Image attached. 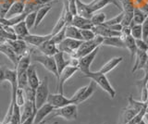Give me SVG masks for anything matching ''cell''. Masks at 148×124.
<instances>
[{"mask_svg":"<svg viewBox=\"0 0 148 124\" xmlns=\"http://www.w3.org/2000/svg\"><path fill=\"white\" fill-rule=\"evenodd\" d=\"M138 124H146V123H145V121H143V119H142V121H141L140 122H139Z\"/></svg>","mask_w":148,"mask_h":124,"instance_id":"cell-51","label":"cell"},{"mask_svg":"<svg viewBox=\"0 0 148 124\" xmlns=\"http://www.w3.org/2000/svg\"><path fill=\"white\" fill-rule=\"evenodd\" d=\"M6 66H3V67H0V84L2 82L6 81L5 80V70H6Z\"/></svg>","mask_w":148,"mask_h":124,"instance_id":"cell-47","label":"cell"},{"mask_svg":"<svg viewBox=\"0 0 148 124\" xmlns=\"http://www.w3.org/2000/svg\"><path fill=\"white\" fill-rule=\"evenodd\" d=\"M136 47L137 50H140L143 52H147L148 49V44L143 39H136Z\"/></svg>","mask_w":148,"mask_h":124,"instance_id":"cell-42","label":"cell"},{"mask_svg":"<svg viewBox=\"0 0 148 124\" xmlns=\"http://www.w3.org/2000/svg\"><path fill=\"white\" fill-rule=\"evenodd\" d=\"M103 40H104V37L96 35L92 40L82 41V43L75 51V53H74L72 56H69V57H75V58H80L83 56H85V55L92 52L95 48L100 47V45H102V44H103Z\"/></svg>","mask_w":148,"mask_h":124,"instance_id":"cell-2","label":"cell"},{"mask_svg":"<svg viewBox=\"0 0 148 124\" xmlns=\"http://www.w3.org/2000/svg\"><path fill=\"white\" fill-rule=\"evenodd\" d=\"M81 34L82 36L83 41H90L95 37V34L92 32V30H81Z\"/></svg>","mask_w":148,"mask_h":124,"instance_id":"cell-40","label":"cell"},{"mask_svg":"<svg viewBox=\"0 0 148 124\" xmlns=\"http://www.w3.org/2000/svg\"><path fill=\"white\" fill-rule=\"evenodd\" d=\"M0 124H3V123H2V122H1V123H0Z\"/></svg>","mask_w":148,"mask_h":124,"instance_id":"cell-56","label":"cell"},{"mask_svg":"<svg viewBox=\"0 0 148 124\" xmlns=\"http://www.w3.org/2000/svg\"><path fill=\"white\" fill-rule=\"evenodd\" d=\"M37 48H38V50L42 54L46 55V56H50V57H54V55L58 52V45L56 44L52 39L45 41V43L39 45Z\"/></svg>","mask_w":148,"mask_h":124,"instance_id":"cell-14","label":"cell"},{"mask_svg":"<svg viewBox=\"0 0 148 124\" xmlns=\"http://www.w3.org/2000/svg\"><path fill=\"white\" fill-rule=\"evenodd\" d=\"M6 42L13 48V50L17 53L18 57H21L27 53V43L22 39H14V40H7Z\"/></svg>","mask_w":148,"mask_h":124,"instance_id":"cell-13","label":"cell"},{"mask_svg":"<svg viewBox=\"0 0 148 124\" xmlns=\"http://www.w3.org/2000/svg\"><path fill=\"white\" fill-rule=\"evenodd\" d=\"M37 124H51V123H48V122H46L45 121H42L40 123H37Z\"/></svg>","mask_w":148,"mask_h":124,"instance_id":"cell-50","label":"cell"},{"mask_svg":"<svg viewBox=\"0 0 148 124\" xmlns=\"http://www.w3.org/2000/svg\"><path fill=\"white\" fill-rule=\"evenodd\" d=\"M46 103H48L51 105L52 107L56 108H62L64 106H67L69 104H73L71 98L66 97L63 94H49L47 100H46Z\"/></svg>","mask_w":148,"mask_h":124,"instance_id":"cell-8","label":"cell"},{"mask_svg":"<svg viewBox=\"0 0 148 124\" xmlns=\"http://www.w3.org/2000/svg\"><path fill=\"white\" fill-rule=\"evenodd\" d=\"M146 113L145 111V108L142 109L140 112H138L135 116L133 117V119H132L131 121H130L128 124H138L139 122H140L142 119H143V117H145V114Z\"/></svg>","mask_w":148,"mask_h":124,"instance_id":"cell-41","label":"cell"},{"mask_svg":"<svg viewBox=\"0 0 148 124\" xmlns=\"http://www.w3.org/2000/svg\"><path fill=\"white\" fill-rule=\"evenodd\" d=\"M36 111H37V108H36L35 103L29 100H26L24 106H23V110L21 115V123L24 121L26 119L31 117L32 115L36 114Z\"/></svg>","mask_w":148,"mask_h":124,"instance_id":"cell-21","label":"cell"},{"mask_svg":"<svg viewBox=\"0 0 148 124\" xmlns=\"http://www.w3.org/2000/svg\"><path fill=\"white\" fill-rule=\"evenodd\" d=\"M49 95L48 90V78L44 77V79L40 82L38 87L35 89V106L36 108H41L46 103V100Z\"/></svg>","mask_w":148,"mask_h":124,"instance_id":"cell-5","label":"cell"},{"mask_svg":"<svg viewBox=\"0 0 148 124\" xmlns=\"http://www.w3.org/2000/svg\"><path fill=\"white\" fill-rule=\"evenodd\" d=\"M131 35L134 39H143L142 24H133L131 27Z\"/></svg>","mask_w":148,"mask_h":124,"instance_id":"cell-35","label":"cell"},{"mask_svg":"<svg viewBox=\"0 0 148 124\" xmlns=\"http://www.w3.org/2000/svg\"><path fill=\"white\" fill-rule=\"evenodd\" d=\"M66 26L67 25H66V19H65V10H64V8H63V11L61 13V16H60V18L58 19L57 24L55 25L54 29H53L52 33H51V34H52V35H54V34H56L57 33H58L60 30L63 29L64 27H66Z\"/></svg>","mask_w":148,"mask_h":124,"instance_id":"cell-32","label":"cell"},{"mask_svg":"<svg viewBox=\"0 0 148 124\" xmlns=\"http://www.w3.org/2000/svg\"><path fill=\"white\" fill-rule=\"evenodd\" d=\"M66 27H67V26H66ZM66 27H64V28L60 30V31L58 32V33H57L56 34H54V35L52 36V38H51V39H52L57 45L60 44L65 38H66Z\"/></svg>","mask_w":148,"mask_h":124,"instance_id":"cell-37","label":"cell"},{"mask_svg":"<svg viewBox=\"0 0 148 124\" xmlns=\"http://www.w3.org/2000/svg\"><path fill=\"white\" fill-rule=\"evenodd\" d=\"M31 60L42 64V65L45 67V70H47L48 71L52 73V74H54L58 80L59 74L58 71L57 65H56L54 57L46 56V55H44V54H34L31 58Z\"/></svg>","mask_w":148,"mask_h":124,"instance_id":"cell-3","label":"cell"},{"mask_svg":"<svg viewBox=\"0 0 148 124\" xmlns=\"http://www.w3.org/2000/svg\"><path fill=\"white\" fill-rule=\"evenodd\" d=\"M122 61H123V58L122 57L113 58H111L109 61L106 62L98 71L101 72V73H103V74H106V73H108L111 71H113L114 69L117 67L118 65H119V64L121 63Z\"/></svg>","mask_w":148,"mask_h":124,"instance_id":"cell-24","label":"cell"},{"mask_svg":"<svg viewBox=\"0 0 148 124\" xmlns=\"http://www.w3.org/2000/svg\"><path fill=\"white\" fill-rule=\"evenodd\" d=\"M109 4H115L118 8H121L117 0H94V1H92L89 4V7L91 8V11L92 13H95L98 10H100L101 8H103L106 6L109 5Z\"/></svg>","mask_w":148,"mask_h":124,"instance_id":"cell-20","label":"cell"},{"mask_svg":"<svg viewBox=\"0 0 148 124\" xmlns=\"http://www.w3.org/2000/svg\"><path fill=\"white\" fill-rule=\"evenodd\" d=\"M35 3L37 4V5L39 6H44V5H46V4H49L50 2H52L53 0H34Z\"/></svg>","mask_w":148,"mask_h":124,"instance_id":"cell-48","label":"cell"},{"mask_svg":"<svg viewBox=\"0 0 148 124\" xmlns=\"http://www.w3.org/2000/svg\"><path fill=\"white\" fill-rule=\"evenodd\" d=\"M146 43H147V44H148V40H147V42H146Z\"/></svg>","mask_w":148,"mask_h":124,"instance_id":"cell-55","label":"cell"},{"mask_svg":"<svg viewBox=\"0 0 148 124\" xmlns=\"http://www.w3.org/2000/svg\"><path fill=\"white\" fill-rule=\"evenodd\" d=\"M34 118H35V114L32 115L31 117H29L28 119H26L24 121L21 122V124H34Z\"/></svg>","mask_w":148,"mask_h":124,"instance_id":"cell-46","label":"cell"},{"mask_svg":"<svg viewBox=\"0 0 148 124\" xmlns=\"http://www.w3.org/2000/svg\"><path fill=\"white\" fill-rule=\"evenodd\" d=\"M52 34H49L47 35H36V34H28L24 37H22L21 39L24 40L27 43V45H31L32 47H38L39 45H41L43 43H45V41H47L49 39L52 38Z\"/></svg>","mask_w":148,"mask_h":124,"instance_id":"cell-10","label":"cell"},{"mask_svg":"<svg viewBox=\"0 0 148 124\" xmlns=\"http://www.w3.org/2000/svg\"><path fill=\"white\" fill-rule=\"evenodd\" d=\"M26 102V95L24 89L22 88H17L16 91V104L20 108L23 107Z\"/></svg>","mask_w":148,"mask_h":124,"instance_id":"cell-34","label":"cell"},{"mask_svg":"<svg viewBox=\"0 0 148 124\" xmlns=\"http://www.w3.org/2000/svg\"><path fill=\"white\" fill-rule=\"evenodd\" d=\"M143 121H145L146 124H148V113H145V117H143Z\"/></svg>","mask_w":148,"mask_h":124,"instance_id":"cell-49","label":"cell"},{"mask_svg":"<svg viewBox=\"0 0 148 124\" xmlns=\"http://www.w3.org/2000/svg\"><path fill=\"white\" fill-rule=\"evenodd\" d=\"M68 7L69 10L73 16L77 15V5H76V0H68Z\"/></svg>","mask_w":148,"mask_h":124,"instance_id":"cell-44","label":"cell"},{"mask_svg":"<svg viewBox=\"0 0 148 124\" xmlns=\"http://www.w3.org/2000/svg\"><path fill=\"white\" fill-rule=\"evenodd\" d=\"M123 40H124V42H125V45H126V48L130 51L131 57L132 58H134V57H135V54H136V51H137L136 40L134 39L132 35L127 36V37H125Z\"/></svg>","mask_w":148,"mask_h":124,"instance_id":"cell-30","label":"cell"},{"mask_svg":"<svg viewBox=\"0 0 148 124\" xmlns=\"http://www.w3.org/2000/svg\"><path fill=\"white\" fill-rule=\"evenodd\" d=\"M27 80H28V85L34 89H36L38 87L41 82L38 76H37L35 66L32 65V64H31L27 70Z\"/></svg>","mask_w":148,"mask_h":124,"instance_id":"cell-17","label":"cell"},{"mask_svg":"<svg viewBox=\"0 0 148 124\" xmlns=\"http://www.w3.org/2000/svg\"><path fill=\"white\" fill-rule=\"evenodd\" d=\"M79 71V68L77 67H71V66H67L66 68L62 71V72L59 74L58 78V93L63 94V87L65 82H66L69 78H71L73 74L76 71Z\"/></svg>","mask_w":148,"mask_h":124,"instance_id":"cell-9","label":"cell"},{"mask_svg":"<svg viewBox=\"0 0 148 124\" xmlns=\"http://www.w3.org/2000/svg\"><path fill=\"white\" fill-rule=\"evenodd\" d=\"M118 1H119V2H121V1H122V0H118Z\"/></svg>","mask_w":148,"mask_h":124,"instance_id":"cell-53","label":"cell"},{"mask_svg":"<svg viewBox=\"0 0 148 124\" xmlns=\"http://www.w3.org/2000/svg\"><path fill=\"white\" fill-rule=\"evenodd\" d=\"M54 58H55V61H56V65H57V68H58V74H60L64 69L67 66H69V59L68 60L65 59L64 53L61 51H58L57 54H55Z\"/></svg>","mask_w":148,"mask_h":124,"instance_id":"cell-27","label":"cell"},{"mask_svg":"<svg viewBox=\"0 0 148 124\" xmlns=\"http://www.w3.org/2000/svg\"><path fill=\"white\" fill-rule=\"evenodd\" d=\"M24 10H25L24 2L21 1V0H18V1H14L4 18H6V19H11V18L15 17V16L22 14V13L24 12Z\"/></svg>","mask_w":148,"mask_h":124,"instance_id":"cell-16","label":"cell"},{"mask_svg":"<svg viewBox=\"0 0 148 124\" xmlns=\"http://www.w3.org/2000/svg\"><path fill=\"white\" fill-rule=\"evenodd\" d=\"M76 5H77V15L86 18V19H91L92 16L94 15V13L91 11L89 4L83 3L81 0H76Z\"/></svg>","mask_w":148,"mask_h":124,"instance_id":"cell-22","label":"cell"},{"mask_svg":"<svg viewBox=\"0 0 148 124\" xmlns=\"http://www.w3.org/2000/svg\"><path fill=\"white\" fill-rule=\"evenodd\" d=\"M36 11H32V12L28 13L26 18H25L24 21L26 22V25L28 27V29H31L32 27H34L35 21H36Z\"/></svg>","mask_w":148,"mask_h":124,"instance_id":"cell-36","label":"cell"},{"mask_svg":"<svg viewBox=\"0 0 148 124\" xmlns=\"http://www.w3.org/2000/svg\"><path fill=\"white\" fill-rule=\"evenodd\" d=\"M24 92L26 95V100H29L35 103V89L32 88L29 85H27L24 88Z\"/></svg>","mask_w":148,"mask_h":124,"instance_id":"cell-39","label":"cell"},{"mask_svg":"<svg viewBox=\"0 0 148 124\" xmlns=\"http://www.w3.org/2000/svg\"><path fill=\"white\" fill-rule=\"evenodd\" d=\"M102 45H108V47H117V48H126L124 40L120 36H112V37L104 38L103 44Z\"/></svg>","mask_w":148,"mask_h":124,"instance_id":"cell-23","label":"cell"},{"mask_svg":"<svg viewBox=\"0 0 148 124\" xmlns=\"http://www.w3.org/2000/svg\"><path fill=\"white\" fill-rule=\"evenodd\" d=\"M138 112L140 111H137V110L128 107L123 112V124H128Z\"/></svg>","mask_w":148,"mask_h":124,"instance_id":"cell-31","label":"cell"},{"mask_svg":"<svg viewBox=\"0 0 148 124\" xmlns=\"http://www.w3.org/2000/svg\"><path fill=\"white\" fill-rule=\"evenodd\" d=\"M148 16V13L145 10H141L139 8H134L133 11V19H132V23L133 24H142L146 17Z\"/></svg>","mask_w":148,"mask_h":124,"instance_id":"cell-29","label":"cell"},{"mask_svg":"<svg viewBox=\"0 0 148 124\" xmlns=\"http://www.w3.org/2000/svg\"><path fill=\"white\" fill-rule=\"evenodd\" d=\"M71 25L77 27L80 30H91L94 27L90 19H86V18H83L79 15L73 17Z\"/></svg>","mask_w":148,"mask_h":124,"instance_id":"cell-19","label":"cell"},{"mask_svg":"<svg viewBox=\"0 0 148 124\" xmlns=\"http://www.w3.org/2000/svg\"><path fill=\"white\" fill-rule=\"evenodd\" d=\"M83 78H89L90 80L94 81L95 82V84H97L99 87H101L105 92H106L111 98H114L116 96V90L113 88V86L111 85L109 82L108 77L106 76V74H103L99 71H95V72H92L90 71L87 74H83Z\"/></svg>","mask_w":148,"mask_h":124,"instance_id":"cell-1","label":"cell"},{"mask_svg":"<svg viewBox=\"0 0 148 124\" xmlns=\"http://www.w3.org/2000/svg\"><path fill=\"white\" fill-rule=\"evenodd\" d=\"M52 113L51 118L59 117L66 121H74L78 118V107L75 104H69L62 108H56Z\"/></svg>","mask_w":148,"mask_h":124,"instance_id":"cell-4","label":"cell"},{"mask_svg":"<svg viewBox=\"0 0 148 124\" xmlns=\"http://www.w3.org/2000/svg\"><path fill=\"white\" fill-rule=\"evenodd\" d=\"M0 52L3 53L5 56H6L9 60H10L14 67H17L18 65V59H20L21 57H18L17 53L14 51L13 48L9 45L7 42L5 43H0Z\"/></svg>","mask_w":148,"mask_h":124,"instance_id":"cell-11","label":"cell"},{"mask_svg":"<svg viewBox=\"0 0 148 124\" xmlns=\"http://www.w3.org/2000/svg\"><path fill=\"white\" fill-rule=\"evenodd\" d=\"M51 124H58V122H54V123H51Z\"/></svg>","mask_w":148,"mask_h":124,"instance_id":"cell-52","label":"cell"},{"mask_svg":"<svg viewBox=\"0 0 148 124\" xmlns=\"http://www.w3.org/2000/svg\"><path fill=\"white\" fill-rule=\"evenodd\" d=\"M99 49H100V47H97L92 52L79 58V70H80L83 74H87V73H89L91 71H90L91 64L92 63L94 59L95 58L97 53L99 51Z\"/></svg>","mask_w":148,"mask_h":124,"instance_id":"cell-7","label":"cell"},{"mask_svg":"<svg viewBox=\"0 0 148 124\" xmlns=\"http://www.w3.org/2000/svg\"><path fill=\"white\" fill-rule=\"evenodd\" d=\"M142 30H143V40H145V42H147V40H148V16L146 17L145 21L142 23Z\"/></svg>","mask_w":148,"mask_h":124,"instance_id":"cell-43","label":"cell"},{"mask_svg":"<svg viewBox=\"0 0 148 124\" xmlns=\"http://www.w3.org/2000/svg\"><path fill=\"white\" fill-rule=\"evenodd\" d=\"M51 8H52V5L49 3V4H46V5L42 6L39 10L36 11V21L34 24L35 28L41 23L42 21L45 18V16L48 14V12L51 10Z\"/></svg>","mask_w":148,"mask_h":124,"instance_id":"cell-26","label":"cell"},{"mask_svg":"<svg viewBox=\"0 0 148 124\" xmlns=\"http://www.w3.org/2000/svg\"><path fill=\"white\" fill-rule=\"evenodd\" d=\"M123 15H124V13H123V11H121L118 16H116V17L112 18V19L108 20V21H106L103 24L106 25V26H110V25L119 24V23L121 24V21H122V19H123Z\"/></svg>","mask_w":148,"mask_h":124,"instance_id":"cell-38","label":"cell"},{"mask_svg":"<svg viewBox=\"0 0 148 124\" xmlns=\"http://www.w3.org/2000/svg\"><path fill=\"white\" fill-rule=\"evenodd\" d=\"M55 110V108L52 107L51 105L48 103H45L42 106L41 108H37V111L35 114V118H34V124L40 123L42 121H45V119L52 113Z\"/></svg>","mask_w":148,"mask_h":124,"instance_id":"cell-15","label":"cell"},{"mask_svg":"<svg viewBox=\"0 0 148 124\" xmlns=\"http://www.w3.org/2000/svg\"><path fill=\"white\" fill-rule=\"evenodd\" d=\"M91 21L94 26L95 25H101L103 24L106 21V14L104 12H97V13H94V15L91 18Z\"/></svg>","mask_w":148,"mask_h":124,"instance_id":"cell-33","label":"cell"},{"mask_svg":"<svg viewBox=\"0 0 148 124\" xmlns=\"http://www.w3.org/2000/svg\"><path fill=\"white\" fill-rule=\"evenodd\" d=\"M0 123H1V122H0Z\"/></svg>","mask_w":148,"mask_h":124,"instance_id":"cell-57","label":"cell"},{"mask_svg":"<svg viewBox=\"0 0 148 124\" xmlns=\"http://www.w3.org/2000/svg\"><path fill=\"white\" fill-rule=\"evenodd\" d=\"M134 58H135V62H134V66L132 70V73H134L139 70H143L148 58V54L147 52H143V51H140V50H137Z\"/></svg>","mask_w":148,"mask_h":124,"instance_id":"cell-18","label":"cell"},{"mask_svg":"<svg viewBox=\"0 0 148 124\" xmlns=\"http://www.w3.org/2000/svg\"><path fill=\"white\" fill-rule=\"evenodd\" d=\"M92 30L95 34V35L102 36V37H104V38L112 37V36H121V33H120V32H116L113 30H110L108 26H106L104 24L95 25L92 27Z\"/></svg>","mask_w":148,"mask_h":124,"instance_id":"cell-12","label":"cell"},{"mask_svg":"<svg viewBox=\"0 0 148 124\" xmlns=\"http://www.w3.org/2000/svg\"><path fill=\"white\" fill-rule=\"evenodd\" d=\"M110 30H113V31H116V32H121L122 30V25L121 24H114V25H110V26H108Z\"/></svg>","mask_w":148,"mask_h":124,"instance_id":"cell-45","label":"cell"},{"mask_svg":"<svg viewBox=\"0 0 148 124\" xmlns=\"http://www.w3.org/2000/svg\"><path fill=\"white\" fill-rule=\"evenodd\" d=\"M82 43V41L66 37L61 43L58 45V51H61L64 54H68L69 56H72V55L75 53L76 50L79 48V47H80Z\"/></svg>","mask_w":148,"mask_h":124,"instance_id":"cell-6","label":"cell"},{"mask_svg":"<svg viewBox=\"0 0 148 124\" xmlns=\"http://www.w3.org/2000/svg\"><path fill=\"white\" fill-rule=\"evenodd\" d=\"M13 30H14V34L17 36V38L21 39L24 36L30 34V32L28 27L26 25V22L25 21H22L21 22H18L16 25L13 26Z\"/></svg>","mask_w":148,"mask_h":124,"instance_id":"cell-25","label":"cell"},{"mask_svg":"<svg viewBox=\"0 0 148 124\" xmlns=\"http://www.w3.org/2000/svg\"><path fill=\"white\" fill-rule=\"evenodd\" d=\"M66 37L83 41L82 34H81V30L73 25H69L66 27Z\"/></svg>","mask_w":148,"mask_h":124,"instance_id":"cell-28","label":"cell"},{"mask_svg":"<svg viewBox=\"0 0 148 124\" xmlns=\"http://www.w3.org/2000/svg\"><path fill=\"white\" fill-rule=\"evenodd\" d=\"M147 54H148V49H147Z\"/></svg>","mask_w":148,"mask_h":124,"instance_id":"cell-54","label":"cell"}]
</instances>
